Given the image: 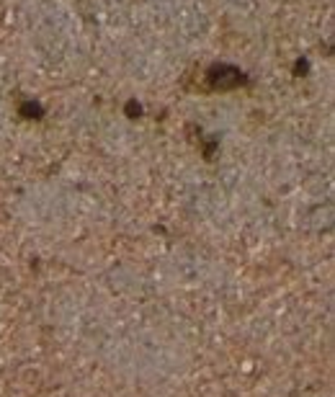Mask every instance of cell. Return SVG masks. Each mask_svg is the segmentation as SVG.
I'll use <instances>...</instances> for the list:
<instances>
[{
	"label": "cell",
	"instance_id": "6da1fadb",
	"mask_svg": "<svg viewBox=\"0 0 335 397\" xmlns=\"http://www.w3.org/2000/svg\"><path fill=\"white\" fill-rule=\"evenodd\" d=\"M245 83H248L245 72L232 65H212L206 70V85L212 90H235Z\"/></svg>",
	"mask_w": 335,
	"mask_h": 397
},
{
	"label": "cell",
	"instance_id": "7a4b0ae2",
	"mask_svg": "<svg viewBox=\"0 0 335 397\" xmlns=\"http://www.w3.org/2000/svg\"><path fill=\"white\" fill-rule=\"evenodd\" d=\"M18 113H21V116H24V119H41L44 108H41L39 104H34V101H26V104H21Z\"/></svg>",
	"mask_w": 335,
	"mask_h": 397
},
{
	"label": "cell",
	"instance_id": "3957f363",
	"mask_svg": "<svg viewBox=\"0 0 335 397\" xmlns=\"http://www.w3.org/2000/svg\"><path fill=\"white\" fill-rule=\"evenodd\" d=\"M124 111H126V116H129V119H140V113H142V106L137 104V101H129V104L124 106Z\"/></svg>",
	"mask_w": 335,
	"mask_h": 397
},
{
	"label": "cell",
	"instance_id": "277c9868",
	"mask_svg": "<svg viewBox=\"0 0 335 397\" xmlns=\"http://www.w3.org/2000/svg\"><path fill=\"white\" fill-rule=\"evenodd\" d=\"M307 70H309V65H307V60H299V62L294 65V72H297V75H304Z\"/></svg>",
	"mask_w": 335,
	"mask_h": 397
}]
</instances>
